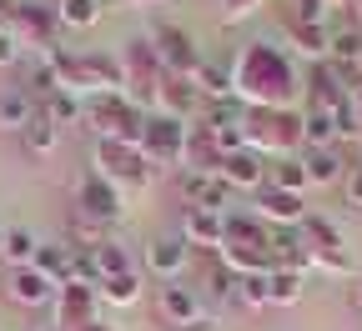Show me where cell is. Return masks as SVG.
<instances>
[{"label": "cell", "mask_w": 362, "mask_h": 331, "mask_svg": "<svg viewBox=\"0 0 362 331\" xmlns=\"http://www.w3.org/2000/svg\"><path fill=\"white\" fill-rule=\"evenodd\" d=\"M302 90H307V80L297 76L292 56L272 40L242 45V56L232 61V96L247 111H292Z\"/></svg>", "instance_id": "obj_1"}, {"label": "cell", "mask_w": 362, "mask_h": 331, "mask_svg": "<svg viewBox=\"0 0 362 331\" xmlns=\"http://www.w3.org/2000/svg\"><path fill=\"white\" fill-rule=\"evenodd\" d=\"M226 261L232 276H252V271H272L277 256H272V226L257 216H226V241L216 251Z\"/></svg>", "instance_id": "obj_2"}, {"label": "cell", "mask_w": 362, "mask_h": 331, "mask_svg": "<svg viewBox=\"0 0 362 331\" xmlns=\"http://www.w3.org/2000/svg\"><path fill=\"white\" fill-rule=\"evenodd\" d=\"M242 131H247V151H257L262 161H287L302 146V116L297 111H247Z\"/></svg>", "instance_id": "obj_3"}, {"label": "cell", "mask_w": 362, "mask_h": 331, "mask_svg": "<svg viewBox=\"0 0 362 331\" xmlns=\"http://www.w3.org/2000/svg\"><path fill=\"white\" fill-rule=\"evenodd\" d=\"M161 80H166V66L161 56L151 51V40H126V56H121V96L136 106V111H156V96H161Z\"/></svg>", "instance_id": "obj_4"}, {"label": "cell", "mask_w": 362, "mask_h": 331, "mask_svg": "<svg viewBox=\"0 0 362 331\" xmlns=\"http://www.w3.org/2000/svg\"><path fill=\"white\" fill-rule=\"evenodd\" d=\"M86 126L96 131V140H126V146H141L146 111H136L121 90H106V96H90L86 101Z\"/></svg>", "instance_id": "obj_5"}, {"label": "cell", "mask_w": 362, "mask_h": 331, "mask_svg": "<svg viewBox=\"0 0 362 331\" xmlns=\"http://www.w3.org/2000/svg\"><path fill=\"white\" fill-rule=\"evenodd\" d=\"M51 71H56V80L71 90V96H81V90H90V96L121 90V66L111 56H66V51H51Z\"/></svg>", "instance_id": "obj_6"}, {"label": "cell", "mask_w": 362, "mask_h": 331, "mask_svg": "<svg viewBox=\"0 0 362 331\" xmlns=\"http://www.w3.org/2000/svg\"><path fill=\"white\" fill-rule=\"evenodd\" d=\"M297 231H302V246H307V266L327 271V276H357V261H352V251H347V241H342V231H337L332 221L307 216Z\"/></svg>", "instance_id": "obj_7"}, {"label": "cell", "mask_w": 362, "mask_h": 331, "mask_svg": "<svg viewBox=\"0 0 362 331\" xmlns=\"http://www.w3.org/2000/svg\"><path fill=\"white\" fill-rule=\"evenodd\" d=\"M96 176H106L116 191H141L151 181V161L141 156V146L126 140H96Z\"/></svg>", "instance_id": "obj_8"}, {"label": "cell", "mask_w": 362, "mask_h": 331, "mask_svg": "<svg viewBox=\"0 0 362 331\" xmlns=\"http://www.w3.org/2000/svg\"><path fill=\"white\" fill-rule=\"evenodd\" d=\"M187 121H176V116H161L151 111L146 116V136H141V156L156 166H187Z\"/></svg>", "instance_id": "obj_9"}, {"label": "cell", "mask_w": 362, "mask_h": 331, "mask_svg": "<svg viewBox=\"0 0 362 331\" xmlns=\"http://www.w3.org/2000/svg\"><path fill=\"white\" fill-rule=\"evenodd\" d=\"M151 51L161 56V66H166V76H197V66H202V51H197V40L181 30V25H166V20H156L151 25Z\"/></svg>", "instance_id": "obj_10"}, {"label": "cell", "mask_w": 362, "mask_h": 331, "mask_svg": "<svg viewBox=\"0 0 362 331\" xmlns=\"http://www.w3.org/2000/svg\"><path fill=\"white\" fill-rule=\"evenodd\" d=\"M6 25L16 40H30V45H45V51H56V11L51 6H16L6 0Z\"/></svg>", "instance_id": "obj_11"}, {"label": "cell", "mask_w": 362, "mask_h": 331, "mask_svg": "<svg viewBox=\"0 0 362 331\" xmlns=\"http://www.w3.org/2000/svg\"><path fill=\"white\" fill-rule=\"evenodd\" d=\"M76 211L90 216V221H101V226H111V221L126 211V196L116 191L106 176L90 171V176H81V186H76Z\"/></svg>", "instance_id": "obj_12"}, {"label": "cell", "mask_w": 362, "mask_h": 331, "mask_svg": "<svg viewBox=\"0 0 362 331\" xmlns=\"http://www.w3.org/2000/svg\"><path fill=\"white\" fill-rule=\"evenodd\" d=\"M307 216H312V211H307V201H302V196H292V191H277V186H262V191H257V221H267V226H277V231H297Z\"/></svg>", "instance_id": "obj_13"}, {"label": "cell", "mask_w": 362, "mask_h": 331, "mask_svg": "<svg viewBox=\"0 0 362 331\" xmlns=\"http://www.w3.org/2000/svg\"><path fill=\"white\" fill-rule=\"evenodd\" d=\"M56 281L45 276V271H35V266H16L11 271V281H6V296L16 301V306H25V311H40V306H56Z\"/></svg>", "instance_id": "obj_14"}, {"label": "cell", "mask_w": 362, "mask_h": 331, "mask_svg": "<svg viewBox=\"0 0 362 331\" xmlns=\"http://www.w3.org/2000/svg\"><path fill=\"white\" fill-rule=\"evenodd\" d=\"M181 241L187 246H202L206 256H216L221 251V241H226V216L221 211H181Z\"/></svg>", "instance_id": "obj_15"}, {"label": "cell", "mask_w": 362, "mask_h": 331, "mask_svg": "<svg viewBox=\"0 0 362 331\" xmlns=\"http://www.w3.org/2000/svg\"><path fill=\"white\" fill-rule=\"evenodd\" d=\"M96 306H101L96 287H76V281H71V287L56 291V326H61V331H76V326H86V321H101Z\"/></svg>", "instance_id": "obj_16"}, {"label": "cell", "mask_w": 362, "mask_h": 331, "mask_svg": "<svg viewBox=\"0 0 362 331\" xmlns=\"http://www.w3.org/2000/svg\"><path fill=\"white\" fill-rule=\"evenodd\" d=\"M181 201L192 211H221L226 216V201H232V186L221 176H197V171H181Z\"/></svg>", "instance_id": "obj_17"}, {"label": "cell", "mask_w": 362, "mask_h": 331, "mask_svg": "<svg viewBox=\"0 0 362 331\" xmlns=\"http://www.w3.org/2000/svg\"><path fill=\"white\" fill-rule=\"evenodd\" d=\"M226 186H232V191H262V186H267V161L257 156V151H232V156H221V171H216Z\"/></svg>", "instance_id": "obj_18"}, {"label": "cell", "mask_w": 362, "mask_h": 331, "mask_svg": "<svg viewBox=\"0 0 362 331\" xmlns=\"http://www.w3.org/2000/svg\"><path fill=\"white\" fill-rule=\"evenodd\" d=\"M187 261H192V246L181 241V231L176 236H156V241L146 246V271H156L161 281H176L181 271H187Z\"/></svg>", "instance_id": "obj_19"}, {"label": "cell", "mask_w": 362, "mask_h": 331, "mask_svg": "<svg viewBox=\"0 0 362 331\" xmlns=\"http://www.w3.org/2000/svg\"><path fill=\"white\" fill-rule=\"evenodd\" d=\"M197 106H206V101H202V90H197L187 76H166V80H161V96H156V111H161V116H176V121L192 126Z\"/></svg>", "instance_id": "obj_20"}, {"label": "cell", "mask_w": 362, "mask_h": 331, "mask_svg": "<svg viewBox=\"0 0 362 331\" xmlns=\"http://www.w3.org/2000/svg\"><path fill=\"white\" fill-rule=\"evenodd\" d=\"M307 96H312V111H337L352 90L342 85V76L327 66V61H317L312 66V76H307Z\"/></svg>", "instance_id": "obj_21"}, {"label": "cell", "mask_w": 362, "mask_h": 331, "mask_svg": "<svg viewBox=\"0 0 362 331\" xmlns=\"http://www.w3.org/2000/svg\"><path fill=\"white\" fill-rule=\"evenodd\" d=\"M156 306H161V316H166L171 326H192V321H202V296H197L192 287H181V281H166L161 296H156Z\"/></svg>", "instance_id": "obj_22"}, {"label": "cell", "mask_w": 362, "mask_h": 331, "mask_svg": "<svg viewBox=\"0 0 362 331\" xmlns=\"http://www.w3.org/2000/svg\"><path fill=\"white\" fill-rule=\"evenodd\" d=\"M302 171H307V186H342L347 161H342L337 146H317V151L302 156Z\"/></svg>", "instance_id": "obj_23"}, {"label": "cell", "mask_w": 362, "mask_h": 331, "mask_svg": "<svg viewBox=\"0 0 362 331\" xmlns=\"http://www.w3.org/2000/svg\"><path fill=\"white\" fill-rule=\"evenodd\" d=\"M187 171H197V176H216L221 171V146L211 140L206 126H192L187 131Z\"/></svg>", "instance_id": "obj_24"}, {"label": "cell", "mask_w": 362, "mask_h": 331, "mask_svg": "<svg viewBox=\"0 0 362 331\" xmlns=\"http://www.w3.org/2000/svg\"><path fill=\"white\" fill-rule=\"evenodd\" d=\"M302 281H307V271H297V266H272L267 271V306H297Z\"/></svg>", "instance_id": "obj_25"}, {"label": "cell", "mask_w": 362, "mask_h": 331, "mask_svg": "<svg viewBox=\"0 0 362 331\" xmlns=\"http://www.w3.org/2000/svg\"><path fill=\"white\" fill-rule=\"evenodd\" d=\"M35 111H40L45 121H51V126L61 131V126H71V121H81V116H86V101H81V96H71V90L61 85V90H51V96H45Z\"/></svg>", "instance_id": "obj_26"}, {"label": "cell", "mask_w": 362, "mask_h": 331, "mask_svg": "<svg viewBox=\"0 0 362 331\" xmlns=\"http://www.w3.org/2000/svg\"><path fill=\"white\" fill-rule=\"evenodd\" d=\"M90 266H96V287H101V281H111V276L136 271V266H131V256H126V246H121V241H111V236H106L96 251H90Z\"/></svg>", "instance_id": "obj_27"}, {"label": "cell", "mask_w": 362, "mask_h": 331, "mask_svg": "<svg viewBox=\"0 0 362 331\" xmlns=\"http://www.w3.org/2000/svg\"><path fill=\"white\" fill-rule=\"evenodd\" d=\"M35 121V101L25 90H0V131H25Z\"/></svg>", "instance_id": "obj_28"}, {"label": "cell", "mask_w": 362, "mask_h": 331, "mask_svg": "<svg viewBox=\"0 0 362 331\" xmlns=\"http://www.w3.org/2000/svg\"><path fill=\"white\" fill-rule=\"evenodd\" d=\"M192 85L202 90V101H232V71H226V66L202 61L197 76H192Z\"/></svg>", "instance_id": "obj_29"}, {"label": "cell", "mask_w": 362, "mask_h": 331, "mask_svg": "<svg viewBox=\"0 0 362 331\" xmlns=\"http://www.w3.org/2000/svg\"><path fill=\"white\" fill-rule=\"evenodd\" d=\"M302 146H307V151L337 146V116H332V111H307V116H302Z\"/></svg>", "instance_id": "obj_30"}, {"label": "cell", "mask_w": 362, "mask_h": 331, "mask_svg": "<svg viewBox=\"0 0 362 331\" xmlns=\"http://www.w3.org/2000/svg\"><path fill=\"white\" fill-rule=\"evenodd\" d=\"M35 251H40V241L25 226H6V246H0V256L11 261V271L16 266H35Z\"/></svg>", "instance_id": "obj_31"}, {"label": "cell", "mask_w": 362, "mask_h": 331, "mask_svg": "<svg viewBox=\"0 0 362 331\" xmlns=\"http://www.w3.org/2000/svg\"><path fill=\"white\" fill-rule=\"evenodd\" d=\"M96 20H101V0H56V25L90 30Z\"/></svg>", "instance_id": "obj_32"}, {"label": "cell", "mask_w": 362, "mask_h": 331, "mask_svg": "<svg viewBox=\"0 0 362 331\" xmlns=\"http://www.w3.org/2000/svg\"><path fill=\"white\" fill-rule=\"evenodd\" d=\"M96 296H101L106 306H136V301H141V276H136V271L111 276V281H101V287H96Z\"/></svg>", "instance_id": "obj_33"}, {"label": "cell", "mask_w": 362, "mask_h": 331, "mask_svg": "<svg viewBox=\"0 0 362 331\" xmlns=\"http://www.w3.org/2000/svg\"><path fill=\"white\" fill-rule=\"evenodd\" d=\"M267 186H277V191H292V196H302V191H307V171H302V156L272 161V166H267Z\"/></svg>", "instance_id": "obj_34"}, {"label": "cell", "mask_w": 362, "mask_h": 331, "mask_svg": "<svg viewBox=\"0 0 362 331\" xmlns=\"http://www.w3.org/2000/svg\"><path fill=\"white\" fill-rule=\"evenodd\" d=\"M287 35L297 40V51H302V56H312V66H317V61H327V40H332L327 25H297V20H287Z\"/></svg>", "instance_id": "obj_35"}, {"label": "cell", "mask_w": 362, "mask_h": 331, "mask_svg": "<svg viewBox=\"0 0 362 331\" xmlns=\"http://www.w3.org/2000/svg\"><path fill=\"white\" fill-rule=\"evenodd\" d=\"M71 256H76L71 246H40L35 251V271H45L56 287H66V281H71Z\"/></svg>", "instance_id": "obj_36"}, {"label": "cell", "mask_w": 362, "mask_h": 331, "mask_svg": "<svg viewBox=\"0 0 362 331\" xmlns=\"http://www.w3.org/2000/svg\"><path fill=\"white\" fill-rule=\"evenodd\" d=\"M21 136H25V151H30V156H51V151H56V136H61V131H56L51 121H45V116L35 111V121H30V126H25Z\"/></svg>", "instance_id": "obj_37"}, {"label": "cell", "mask_w": 362, "mask_h": 331, "mask_svg": "<svg viewBox=\"0 0 362 331\" xmlns=\"http://www.w3.org/2000/svg\"><path fill=\"white\" fill-rule=\"evenodd\" d=\"M237 301L242 306H267V271H252V276H237Z\"/></svg>", "instance_id": "obj_38"}, {"label": "cell", "mask_w": 362, "mask_h": 331, "mask_svg": "<svg viewBox=\"0 0 362 331\" xmlns=\"http://www.w3.org/2000/svg\"><path fill=\"white\" fill-rule=\"evenodd\" d=\"M327 11H332L327 0H297L287 20H297V25H327Z\"/></svg>", "instance_id": "obj_39"}, {"label": "cell", "mask_w": 362, "mask_h": 331, "mask_svg": "<svg viewBox=\"0 0 362 331\" xmlns=\"http://www.w3.org/2000/svg\"><path fill=\"white\" fill-rule=\"evenodd\" d=\"M257 11H262V0H221V20L226 25H237V20L257 16Z\"/></svg>", "instance_id": "obj_40"}, {"label": "cell", "mask_w": 362, "mask_h": 331, "mask_svg": "<svg viewBox=\"0 0 362 331\" xmlns=\"http://www.w3.org/2000/svg\"><path fill=\"white\" fill-rule=\"evenodd\" d=\"M342 196H347L352 211H362V166H347V176H342Z\"/></svg>", "instance_id": "obj_41"}, {"label": "cell", "mask_w": 362, "mask_h": 331, "mask_svg": "<svg viewBox=\"0 0 362 331\" xmlns=\"http://www.w3.org/2000/svg\"><path fill=\"white\" fill-rule=\"evenodd\" d=\"M16 61H21V40L0 25V66H16Z\"/></svg>", "instance_id": "obj_42"}, {"label": "cell", "mask_w": 362, "mask_h": 331, "mask_svg": "<svg viewBox=\"0 0 362 331\" xmlns=\"http://www.w3.org/2000/svg\"><path fill=\"white\" fill-rule=\"evenodd\" d=\"M187 331H216V321H211V316H202V321H192Z\"/></svg>", "instance_id": "obj_43"}, {"label": "cell", "mask_w": 362, "mask_h": 331, "mask_svg": "<svg viewBox=\"0 0 362 331\" xmlns=\"http://www.w3.org/2000/svg\"><path fill=\"white\" fill-rule=\"evenodd\" d=\"M76 331H116V326H106V321H86V326H76Z\"/></svg>", "instance_id": "obj_44"}, {"label": "cell", "mask_w": 362, "mask_h": 331, "mask_svg": "<svg viewBox=\"0 0 362 331\" xmlns=\"http://www.w3.org/2000/svg\"><path fill=\"white\" fill-rule=\"evenodd\" d=\"M352 306L362 311V281H357V287H352Z\"/></svg>", "instance_id": "obj_45"}, {"label": "cell", "mask_w": 362, "mask_h": 331, "mask_svg": "<svg viewBox=\"0 0 362 331\" xmlns=\"http://www.w3.org/2000/svg\"><path fill=\"white\" fill-rule=\"evenodd\" d=\"M0 246H6V226H0Z\"/></svg>", "instance_id": "obj_46"}, {"label": "cell", "mask_w": 362, "mask_h": 331, "mask_svg": "<svg viewBox=\"0 0 362 331\" xmlns=\"http://www.w3.org/2000/svg\"><path fill=\"white\" fill-rule=\"evenodd\" d=\"M0 20H6V0H0Z\"/></svg>", "instance_id": "obj_47"}, {"label": "cell", "mask_w": 362, "mask_h": 331, "mask_svg": "<svg viewBox=\"0 0 362 331\" xmlns=\"http://www.w3.org/2000/svg\"><path fill=\"white\" fill-rule=\"evenodd\" d=\"M327 6H342V0H327Z\"/></svg>", "instance_id": "obj_48"}, {"label": "cell", "mask_w": 362, "mask_h": 331, "mask_svg": "<svg viewBox=\"0 0 362 331\" xmlns=\"http://www.w3.org/2000/svg\"><path fill=\"white\" fill-rule=\"evenodd\" d=\"M45 331H61V326H45Z\"/></svg>", "instance_id": "obj_49"}]
</instances>
